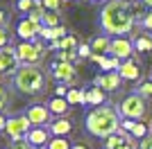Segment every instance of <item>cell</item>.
Instances as JSON below:
<instances>
[{"label":"cell","mask_w":152,"mask_h":149,"mask_svg":"<svg viewBox=\"0 0 152 149\" xmlns=\"http://www.w3.org/2000/svg\"><path fill=\"white\" fill-rule=\"evenodd\" d=\"M136 18L132 12V2L127 0H109L100 12V27L104 34H114V36H127L134 30Z\"/></svg>","instance_id":"6da1fadb"},{"label":"cell","mask_w":152,"mask_h":149,"mask_svg":"<svg viewBox=\"0 0 152 149\" xmlns=\"http://www.w3.org/2000/svg\"><path fill=\"white\" fill-rule=\"evenodd\" d=\"M121 120L123 118H121V113H118V108H114V106H109V104H102V106L91 108L86 120H84V124H86V131H89L91 136L109 138V136H114V133L121 131Z\"/></svg>","instance_id":"7a4b0ae2"},{"label":"cell","mask_w":152,"mask_h":149,"mask_svg":"<svg viewBox=\"0 0 152 149\" xmlns=\"http://www.w3.org/2000/svg\"><path fill=\"white\" fill-rule=\"evenodd\" d=\"M45 77L39 66H20L18 72L14 74V86L25 95H37L43 90Z\"/></svg>","instance_id":"3957f363"},{"label":"cell","mask_w":152,"mask_h":149,"mask_svg":"<svg viewBox=\"0 0 152 149\" xmlns=\"http://www.w3.org/2000/svg\"><path fill=\"white\" fill-rule=\"evenodd\" d=\"M148 111V104H145V97H141L139 93H132L127 95L118 104V113L121 118H127V120H141Z\"/></svg>","instance_id":"277c9868"},{"label":"cell","mask_w":152,"mask_h":149,"mask_svg":"<svg viewBox=\"0 0 152 149\" xmlns=\"http://www.w3.org/2000/svg\"><path fill=\"white\" fill-rule=\"evenodd\" d=\"M32 129V122L27 120V115H14V118H7V127L5 133L12 140H18V138H25Z\"/></svg>","instance_id":"5b68a950"},{"label":"cell","mask_w":152,"mask_h":149,"mask_svg":"<svg viewBox=\"0 0 152 149\" xmlns=\"http://www.w3.org/2000/svg\"><path fill=\"white\" fill-rule=\"evenodd\" d=\"M16 54H18L20 66H37V63L41 61V54H43V52L32 43V41H23V43L16 45Z\"/></svg>","instance_id":"8992f818"},{"label":"cell","mask_w":152,"mask_h":149,"mask_svg":"<svg viewBox=\"0 0 152 149\" xmlns=\"http://www.w3.org/2000/svg\"><path fill=\"white\" fill-rule=\"evenodd\" d=\"M134 52H136L134 50V41L129 36H114L111 38V50H109L111 56L121 59V61H127V59H132Z\"/></svg>","instance_id":"52a82bcc"},{"label":"cell","mask_w":152,"mask_h":149,"mask_svg":"<svg viewBox=\"0 0 152 149\" xmlns=\"http://www.w3.org/2000/svg\"><path fill=\"white\" fill-rule=\"evenodd\" d=\"M20 68L18 54H16V48L7 45V48L0 50V74H16Z\"/></svg>","instance_id":"ba28073f"},{"label":"cell","mask_w":152,"mask_h":149,"mask_svg":"<svg viewBox=\"0 0 152 149\" xmlns=\"http://www.w3.org/2000/svg\"><path fill=\"white\" fill-rule=\"evenodd\" d=\"M27 120L32 122V127H50V118H52V113L50 108H48V104H32L30 108L25 111Z\"/></svg>","instance_id":"9c48e42d"},{"label":"cell","mask_w":152,"mask_h":149,"mask_svg":"<svg viewBox=\"0 0 152 149\" xmlns=\"http://www.w3.org/2000/svg\"><path fill=\"white\" fill-rule=\"evenodd\" d=\"M50 70H52V77L59 81V84H75V66L73 63H68V61H55L50 66Z\"/></svg>","instance_id":"30bf717a"},{"label":"cell","mask_w":152,"mask_h":149,"mask_svg":"<svg viewBox=\"0 0 152 149\" xmlns=\"http://www.w3.org/2000/svg\"><path fill=\"white\" fill-rule=\"evenodd\" d=\"M104 149H139V145L134 142V138L127 131H118L114 136L104 138Z\"/></svg>","instance_id":"8fae6325"},{"label":"cell","mask_w":152,"mask_h":149,"mask_svg":"<svg viewBox=\"0 0 152 149\" xmlns=\"http://www.w3.org/2000/svg\"><path fill=\"white\" fill-rule=\"evenodd\" d=\"M121 81H123V77L118 74V70H114V72H102V74H95L93 86L102 88L104 93H111V90H118V88H121Z\"/></svg>","instance_id":"7c38bea8"},{"label":"cell","mask_w":152,"mask_h":149,"mask_svg":"<svg viewBox=\"0 0 152 149\" xmlns=\"http://www.w3.org/2000/svg\"><path fill=\"white\" fill-rule=\"evenodd\" d=\"M41 27H43V25L37 23V20L23 18L18 25H16V34H18L23 41H34V38H39V32H41Z\"/></svg>","instance_id":"4fadbf2b"},{"label":"cell","mask_w":152,"mask_h":149,"mask_svg":"<svg viewBox=\"0 0 152 149\" xmlns=\"http://www.w3.org/2000/svg\"><path fill=\"white\" fill-rule=\"evenodd\" d=\"M25 140L32 145V147H48V142H50V129L48 127H32L30 133L25 136Z\"/></svg>","instance_id":"5bb4252c"},{"label":"cell","mask_w":152,"mask_h":149,"mask_svg":"<svg viewBox=\"0 0 152 149\" xmlns=\"http://www.w3.org/2000/svg\"><path fill=\"white\" fill-rule=\"evenodd\" d=\"M118 74H121L125 81H139V79H141V66L134 61V59H127V61L121 63Z\"/></svg>","instance_id":"9a60e30c"},{"label":"cell","mask_w":152,"mask_h":149,"mask_svg":"<svg viewBox=\"0 0 152 149\" xmlns=\"http://www.w3.org/2000/svg\"><path fill=\"white\" fill-rule=\"evenodd\" d=\"M48 129H50V133L55 138H66L70 131H73V124H70L68 118H57V120H52V122H50Z\"/></svg>","instance_id":"2e32d148"},{"label":"cell","mask_w":152,"mask_h":149,"mask_svg":"<svg viewBox=\"0 0 152 149\" xmlns=\"http://www.w3.org/2000/svg\"><path fill=\"white\" fill-rule=\"evenodd\" d=\"M68 36V32H66V27L64 25H59V27H41V32H39V38H43V41H59V38Z\"/></svg>","instance_id":"e0dca14e"},{"label":"cell","mask_w":152,"mask_h":149,"mask_svg":"<svg viewBox=\"0 0 152 149\" xmlns=\"http://www.w3.org/2000/svg\"><path fill=\"white\" fill-rule=\"evenodd\" d=\"M107 102V95H104V90L98 86H91L86 88V106H102Z\"/></svg>","instance_id":"ac0fdd59"},{"label":"cell","mask_w":152,"mask_h":149,"mask_svg":"<svg viewBox=\"0 0 152 149\" xmlns=\"http://www.w3.org/2000/svg\"><path fill=\"white\" fill-rule=\"evenodd\" d=\"M91 50H93V54H109V50H111V38L107 34H100V36H95L91 41Z\"/></svg>","instance_id":"d6986e66"},{"label":"cell","mask_w":152,"mask_h":149,"mask_svg":"<svg viewBox=\"0 0 152 149\" xmlns=\"http://www.w3.org/2000/svg\"><path fill=\"white\" fill-rule=\"evenodd\" d=\"M48 108H50L52 115H59V118H64V115L68 113L70 104H68V99H66V97H52L50 102H48Z\"/></svg>","instance_id":"ffe728a7"},{"label":"cell","mask_w":152,"mask_h":149,"mask_svg":"<svg viewBox=\"0 0 152 149\" xmlns=\"http://www.w3.org/2000/svg\"><path fill=\"white\" fill-rule=\"evenodd\" d=\"M70 106H77V104H86V88H70L68 95H66Z\"/></svg>","instance_id":"44dd1931"},{"label":"cell","mask_w":152,"mask_h":149,"mask_svg":"<svg viewBox=\"0 0 152 149\" xmlns=\"http://www.w3.org/2000/svg\"><path fill=\"white\" fill-rule=\"evenodd\" d=\"M134 50L136 52H152V34H139L134 38Z\"/></svg>","instance_id":"7402d4cb"},{"label":"cell","mask_w":152,"mask_h":149,"mask_svg":"<svg viewBox=\"0 0 152 149\" xmlns=\"http://www.w3.org/2000/svg\"><path fill=\"white\" fill-rule=\"evenodd\" d=\"M148 133H150V127H148L145 122H139V120H136V122H134L132 131H129V136H132L134 140H143V138H145Z\"/></svg>","instance_id":"603a6c76"},{"label":"cell","mask_w":152,"mask_h":149,"mask_svg":"<svg viewBox=\"0 0 152 149\" xmlns=\"http://www.w3.org/2000/svg\"><path fill=\"white\" fill-rule=\"evenodd\" d=\"M80 48L77 45V41H75V36H64V38H59V50H66V52H75V50ZM57 50V52H59Z\"/></svg>","instance_id":"cb8c5ba5"},{"label":"cell","mask_w":152,"mask_h":149,"mask_svg":"<svg viewBox=\"0 0 152 149\" xmlns=\"http://www.w3.org/2000/svg\"><path fill=\"white\" fill-rule=\"evenodd\" d=\"M41 25H43V27H59V25H61V18H59L57 12H45Z\"/></svg>","instance_id":"d4e9b609"},{"label":"cell","mask_w":152,"mask_h":149,"mask_svg":"<svg viewBox=\"0 0 152 149\" xmlns=\"http://www.w3.org/2000/svg\"><path fill=\"white\" fill-rule=\"evenodd\" d=\"M39 2H41V0H18V2H16V9H18V12H23V14L27 16V14H30L32 9L39 5Z\"/></svg>","instance_id":"484cf974"},{"label":"cell","mask_w":152,"mask_h":149,"mask_svg":"<svg viewBox=\"0 0 152 149\" xmlns=\"http://www.w3.org/2000/svg\"><path fill=\"white\" fill-rule=\"evenodd\" d=\"M73 145L68 142V138H52L48 142V149H70Z\"/></svg>","instance_id":"4316f807"},{"label":"cell","mask_w":152,"mask_h":149,"mask_svg":"<svg viewBox=\"0 0 152 149\" xmlns=\"http://www.w3.org/2000/svg\"><path fill=\"white\" fill-rule=\"evenodd\" d=\"M43 16H45V9H43V5H41V2H39V5L34 7L30 14H27V18L37 20V23H41V20H43Z\"/></svg>","instance_id":"83f0119b"},{"label":"cell","mask_w":152,"mask_h":149,"mask_svg":"<svg viewBox=\"0 0 152 149\" xmlns=\"http://www.w3.org/2000/svg\"><path fill=\"white\" fill-rule=\"evenodd\" d=\"M136 93L141 95V97H145V99H150L152 97V79L150 81H143L139 88H136Z\"/></svg>","instance_id":"f1b7e54d"},{"label":"cell","mask_w":152,"mask_h":149,"mask_svg":"<svg viewBox=\"0 0 152 149\" xmlns=\"http://www.w3.org/2000/svg\"><path fill=\"white\" fill-rule=\"evenodd\" d=\"M57 54H59V61H68V63H75L77 59H80L77 50H75V52H66V50H59Z\"/></svg>","instance_id":"f546056e"},{"label":"cell","mask_w":152,"mask_h":149,"mask_svg":"<svg viewBox=\"0 0 152 149\" xmlns=\"http://www.w3.org/2000/svg\"><path fill=\"white\" fill-rule=\"evenodd\" d=\"M61 2L64 0H41V5H43L45 12H59V9H61Z\"/></svg>","instance_id":"4dcf8cb0"},{"label":"cell","mask_w":152,"mask_h":149,"mask_svg":"<svg viewBox=\"0 0 152 149\" xmlns=\"http://www.w3.org/2000/svg\"><path fill=\"white\" fill-rule=\"evenodd\" d=\"M77 54H80V59H91V54H93L91 43H82L80 48H77Z\"/></svg>","instance_id":"1f68e13d"},{"label":"cell","mask_w":152,"mask_h":149,"mask_svg":"<svg viewBox=\"0 0 152 149\" xmlns=\"http://www.w3.org/2000/svg\"><path fill=\"white\" fill-rule=\"evenodd\" d=\"M9 149H34L30 142H27L25 138H18V140H12V145H9Z\"/></svg>","instance_id":"d6a6232c"},{"label":"cell","mask_w":152,"mask_h":149,"mask_svg":"<svg viewBox=\"0 0 152 149\" xmlns=\"http://www.w3.org/2000/svg\"><path fill=\"white\" fill-rule=\"evenodd\" d=\"M7 45H9V32H7V27H0V50Z\"/></svg>","instance_id":"836d02e7"},{"label":"cell","mask_w":152,"mask_h":149,"mask_svg":"<svg viewBox=\"0 0 152 149\" xmlns=\"http://www.w3.org/2000/svg\"><path fill=\"white\" fill-rule=\"evenodd\" d=\"M141 27H143L145 32H152V9L145 14V18L141 20Z\"/></svg>","instance_id":"e575fe53"},{"label":"cell","mask_w":152,"mask_h":149,"mask_svg":"<svg viewBox=\"0 0 152 149\" xmlns=\"http://www.w3.org/2000/svg\"><path fill=\"white\" fill-rule=\"evenodd\" d=\"M70 90V86H66V84H57V88H55V97H66Z\"/></svg>","instance_id":"d590c367"},{"label":"cell","mask_w":152,"mask_h":149,"mask_svg":"<svg viewBox=\"0 0 152 149\" xmlns=\"http://www.w3.org/2000/svg\"><path fill=\"white\" fill-rule=\"evenodd\" d=\"M139 149H152V131L143 138V140H139Z\"/></svg>","instance_id":"8d00e7d4"},{"label":"cell","mask_w":152,"mask_h":149,"mask_svg":"<svg viewBox=\"0 0 152 149\" xmlns=\"http://www.w3.org/2000/svg\"><path fill=\"white\" fill-rule=\"evenodd\" d=\"M7 102H9V95H7V90H5V86H0V111L7 106Z\"/></svg>","instance_id":"74e56055"},{"label":"cell","mask_w":152,"mask_h":149,"mask_svg":"<svg viewBox=\"0 0 152 149\" xmlns=\"http://www.w3.org/2000/svg\"><path fill=\"white\" fill-rule=\"evenodd\" d=\"M7 23H9V16L0 9V27H7Z\"/></svg>","instance_id":"f35d334b"},{"label":"cell","mask_w":152,"mask_h":149,"mask_svg":"<svg viewBox=\"0 0 152 149\" xmlns=\"http://www.w3.org/2000/svg\"><path fill=\"white\" fill-rule=\"evenodd\" d=\"M5 127H7V120L0 115V131H5Z\"/></svg>","instance_id":"ab89813d"},{"label":"cell","mask_w":152,"mask_h":149,"mask_svg":"<svg viewBox=\"0 0 152 149\" xmlns=\"http://www.w3.org/2000/svg\"><path fill=\"white\" fill-rule=\"evenodd\" d=\"M70 149H89V147H86V145H80V142H77V145H73Z\"/></svg>","instance_id":"60d3db41"},{"label":"cell","mask_w":152,"mask_h":149,"mask_svg":"<svg viewBox=\"0 0 152 149\" xmlns=\"http://www.w3.org/2000/svg\"><path fill=\"white\" fill-rule=\"evenodd\" d=\"M141 2H143V5H145L148 9H152V0H141Z\"/></svg>","instance_id":"b9f144b4"},{"label":"cell","mask_w":152,"mask_h":149,"mask_svg":"<svg viewBox=\"0 0 152 149\" xmlns=\"http://www.w3.org/2000/svg\"><path fill=\"white\" fill-rule=\"evenodd\" d=\"M34 149H48V147H34Z\"/></svg>","instance_id":"7bdbcfd3"},{"label":"cell","mask_w":152,"mask_h":149,"mask_svg":"<svg viewBox=\"0 0 152 149\" xmlns=\"http://www.w3.org/2000/svg\"><path fill=\"white\" fill-rule=\"evenodd\" d=\"M127 2H134V0H127Z\"/></svg>","instance_id":"ee69618b"},{"label":"cell","mask_w":152,"mask_h":149,"mask_svg":"<svg viewBox=\"0 0 152 149\" xmlns=\"http://www.w3.org/2000/svg\"><path fill=\"white\" fill-rule=\"evenodd\" d=\"M150 131H152V129H150Z\"/></svg>","instance_id":"f6af8a7d"}]
</instances>
